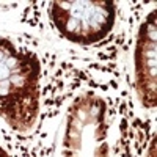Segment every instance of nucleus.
I'll return each instance as SVG.
<instances>
[{
  "mask_svg": "<svg viewBox=\"0 0 157 157\" xmlns=\"http://www.w3.org/2000/svg\"><path fill=\"white\" fill-rule=\"evenodd\" d=\"M49 14L55 29L71 43L90 46L102 41L115 24L113 2H52Z\"/></svg>",
  "mask_w": 157,
  "mask_h": 157,
  "instance_id": "f03ea898",
  "label": "nucleus"
},
{
  "mask_svg": "<svg viewBox=\"0 0 157 157\" xmlns=\"http://www.w3.org/2000/svg\"><path fill=\"white\" fill-rule=\"evenodd\" d=\"M39 61L0 38V116L19 132L30 130L39 112Z\"/></svg>",
  "mask_w": 157,
  "mask_h": 157,
  "instance_id": "f257e3e1",
  "label": "nucleus"
},
{
  "mask_svg": "<svg viewBox=\"0 0 157 157\" xmlns=\"http://www.w3.org/2000/svg\"><path fill=\"white\" fill-rule=\"evenodd\" d=\"M0 157H10V155H8V154H6V152L2 149V148H0Z\"/></svg>",
  "mask_w": 157,
  "mask_h": 157,
  "instance_id": "20e7f679",
  "label": "nucleus"
},
{
  "mask_svg": "<svg viewBox=\"0 0 157 157\" xmlns=\"http://www.w3.org/2000/svg\"><path fill=\"white\" fill-rule=\"evenodd\" d=\"M137 90L143 105L155 107V10L148 14L138 32L135 50Z\"/></svg>",
  "mask_w": 157,
  "mask_h": 157,
  "instance_id": "7ed1b4c3",
  "label": "nucleus"
}]
</instances>
